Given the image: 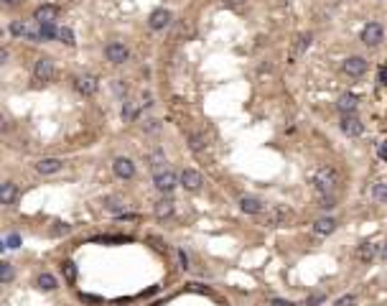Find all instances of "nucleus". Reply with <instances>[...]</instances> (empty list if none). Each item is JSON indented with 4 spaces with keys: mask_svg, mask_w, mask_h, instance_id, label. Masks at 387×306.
Wrapping results in <instances>:
<instances>
[{
    "mask_svg": "<svg viewBox=\"0 0 387 306\" xmlns=\"http://www.w3.org/2000/svg\"><path fill=\"white\" fill-rule=\"evenodd\" d=\"M156 217H158V219L173 217V202H171V199H161V202L156 204Z\"/></svg>",
    "mask_w": 387,
    "mask_h": 306,
    "instance_id": "20",
    "label": "nucleus"
},
{
    "mask_svg": "<svg viewBox=\"0 0 387 306\" xmlns=\"http://www.w3.org/2000/svg\"><path fill=\"white\" fill-rule=\"evenodd\" d=\"M33 76H36V82H51V80H54V61H51L49 56L36 59Z\"/></svg>",
    "mask_w": 387,
    "mask_h": 306,
    "instance_id": "4",
    "label": "nucleus"
},
{
    "mask_svg": "<svg viewBox=\"0 0 387 306\" xmlns=\"http://www.w3.org/2000/svg\"><path fill=\"white\" fill-rule=\"evenodd\" d=\"M61 273H64L66 283H74V281H76V265H74L71 260H64V263H61Z\"/></svg>",
    "mask_w": 387,
    "mask_h": 306,
    "instance_id": "26",
    "label": "nucleus"
},
{
    "mask_svg": "<svg viewBox=\"0 0 387 306\" xmlns=\"http://www.w3.org/2000/svg\"><path fill=\"white\" fill-rule=\"evenodd\" d=\"M148 166H150V171H153V176L156 174H161V171H166V156H163V150H150V156H148Z\"/></svg>",
    "mask_w": 387,
    "mask_h": 306,
    "instance_id": "18",
    "label": "nucleus"
},
{
    "mask_svg": "<svg viewBox=\"0 0 387 306\" xmlns=\"http://www.w3.org/2000/svg\"><path fill=\"white\" fill-rule=\"evenodd\" d=\"M36 286L41 288V291H54L56 288V278L51 273H41V276H38V281H36Z\"/></svg>",
    "mask_w": 387,
    "mask_h": 306,
    "instance_id": "23",
    "label": "nucleus"
},
{
    "mask_svg": "<svg viewBox=\"0 0 387 306\" xmlns=\"http://www.w3.org/2000/svg\"><path fill=\"white\" fill-rule=\"evenodd\" d=\"M56 16H59V8H56V6H41V8H36L33 21H36V23H54Z\"/></svg>",
    "mask_w": 387,
    "mask_h": 306,
    "instance_id": "15",
    "label": "nucleus"
},
{
    "mask_svg": "<svg viewBox=\"0 0 387 306\" xmlns=\"http://www.w3.org/2000/svg\"><path fill=\"white\" fill-rule=\"evenodd\" d=\"M112 171H115L118 179H133L135 176V164L130 159H125V156H118L112 161Z\"/></svg>",
    "mask_w": 387,
    "mask_h": 306,
    "instance_id": "10",
    "label": "nucleus"
},
{
    "mask_svg": "<svg viewBox=\"0 0 387 306\" xmlns=\"http://www.w3.org/2000/svg\"><path fill=\"white\" fill-rule=\"evenodd\" d=\"M379 82H382V85H387V69H382V71H379Z\"/></svg>",
    "mask_w": 387,
    "mask_h": 306,
    "instance_id": "43",
    "label": "nucleus"
},
{
    "mask_svg": "<svg viewBox=\"0 0 387 306\" xmlns=\"http://www.w3.org/2000/svg\"><path fill=\"white\" fill-rule=\"evenodd\" d=\"M178 260H181V268L186 271V268H188V255H186V250H178Z\"/></svg>",
    "mask_w": 387,
    "mask_h": 306,
    "instance_id": "40",
    "label": "nucleus"
},
{
    "mask_svg": "<svg viewBox=\"0 0 387 306\" xmlns=\"http://www.w3.org/2000/svg\"><path fill=\"white\" fill-rule=\"evenodd\" d=\"M188 145H191V150L199 153V150L207 148V138H204L202 133H191V135H188Z\"/></svg>",
    "mask_w": 387,
    "mask_h": 306,
    "instance_id": "25",
    "label": "nucleus"
},
{
    "mask_svg": "<svg viewBox=\"0 0 387 306\" xmlns=\"http://www.w3.org/2000/svg\"><path fill=\"white\" fill-rule=\"evenodd\" d=\"M291 217H293V214H291V209H288V207L275 204V207H270V209H267L265 222H267L270 227H283V224H288V219H291Z\"/></svg>",
    "mask_w": 387,
    "mask_h": 306,
    "instance_id": "3",
    "label": "nucleus"
},
{
    "mask_svg": "<svg viewBox=\"0 0 387 306\" xmlns=\"http://www.w3.org/2000/svg\"><path fill=\"white\" fill-rule=\"evenodd\" d=\"M382 258H387V243H384V248H382Z\"/></svg>",
    "mask_w": 387,
    "mask_h": 306,
    "instance_id": "45",
    "label": "nucleus"
},
{
    "mask_svg": "<svg viewBox=\"0 0 387 306\" xmlns=\"http://www.w3.org/2000/svg\"><path fill=\"white\" fill-rule=\"evenodd\" d=\"M135 118H138V107L133 102H125V107H123V120L125 123H133Z\"/></svg>",
    "mask_w": 387,
    "mask_h": 306,
    "instance_id": "28",
    "label": "nucleus"
},
{
    "mask_svg": "<svg viewBox=\"0 0 387 306\" xmlns=\"http://www.w3.org/2000/svg\"><path fill=\"white\" fill-rule=\"evenodd\" d=\"M336 306H357V296L354 293H346V296H341L336 301Z\"/></svg>",
    "mask_w": 387,
    "mask_h": 306,
    "instance_id": "34",
    "label": "nucleus"
},
{
    "mask_svg": "<svg viewBox=\"0 0 387 306\" xmlns=\"http://www.w3.org/2000/svg\"><path fill=\"white\" fill-rule=\"evenodd\" d=\"M181 186L186 189V191H199L202 189V184H204V179H202V174L199 171H194V169H186L183 174H181Z\"/></svg>",
    "mask_w": 387,
    "mask_h": 306,
    "instance_id": "12",
    "label": "nucleus"
},
{
    "mask_svg": "<svg viewBox=\"0 0 387 306\" xmlns=\"http://www.w3.org/2000/svg\"><path fill=\"white\" fill-rule=\"evenodd\" d=\"M105 209L112 212V214H120V217H123V214H125V202L118 199V197H110V199L105 202Z\"/></svg>",
    "mask_w": 387,
    "mask_h": 306,
    "instance_id": "22",
    "label": "nucleus"
},
{
    "mask_svg": "<svg viewBox=\"0 0 387 306\" xmlns=\"http://www.w3.org/2000/svg\"><path fill=\"white\" fill-rule=\"evenodd\" d=\"M74 87H76V92H79V95L92 97V95L100 90V82H97L94 74H76V76H74Z\"/></svg>",
    "mask_w": 387,
    "mask_h": 306,
    "instance_id": "2",
    "label": "nucleus"
},
{
    "mask_svg": "<svg viewBox=\"0 0 387 306\" xmlns=\"http://www.w3.org/2000/svg\"><path fill=\"white\" fill-rule=\"evenodd\" d=\"M153 184H156V189L161 191V194H171L173 191V186L178 184V179H176V174L173 171H161V174H156L153 176Z\"/></svg>",
    "mask_w": 387,
    "mask_h": 306,
    "instance_id": "8",
    "label": "nucleus"
},
{
    "mask_svg": "<svg viewBox=\"0 0 387 306\" xmlns=\"http://www.w3.org/2000/svg\"><path fill=\"white\" fill-rule=\"evenodd\" d=\"M377 156H379L382 161H387V140H382V143H377Z\"/></svg>",
    "mask_w": 387,
    "mask_h": 306,
    "instance_id": "38",
    "label": "nucleus"
},
{
    "mask_svg": "<svg viewBox=\"0 0 387 306\" xmlns=\"http://www.w3.org/2000/svg\"><path fill=\"white\" fill-rule=\"evenodd\" d=\"M341 133L349 135V138H359L364 133V123L357 115H341Z\"/></svg>",
    "mask_w": 387,
    "mask_h": 306,
    "instance_id": "5",
    "label": "nucleus"
},
{
    "mask_svg": "<svg viewBox=\"0 0 387 306\" xmlns=\"http://www.w3.org/2000/svg\"><path fill=\"white\" fill-rule=\"evenodd\" d=\"M382 38H384V28L379 26V23H367L364 28H362V41L367 44V46H379L382 44Z\"/></svg>",
    "mask_w": 387,
    "mask_h": 306,
    "instance_id": "6",
    "label": "nucleus"
},
{
    "mask_svg": "<svg viewBox=\"0 0 387 306\" xmlns=\"http://www.w3.org/2000/svg\"><path fill=\"white\" fill-rule=\"evenodd\" d=\"M54 224H56V227H54V235H66L69 230H71L66 222H54Z\"/></svg>",
    "mask_w": 387,
    "mask_h": 306,
    "instance_id": "36",
    "label": "nucleus"
},
{
    "mask_svg": "<svg viewBox=\"0 0 387 306\" xmlns=\"http://www.w3.org/2000/svg\"><path fill=\"white\" fill-rule=\"evenodd\" d=\"M372 194H374L377 202H387V184H374Z\"/></svg>",
    "mask_w": 387,
    "mask_h": 306,
    "instance_id": "32",
    "label": "nucleus"
},
{
    "mask_svg": "<svg viewBox=\"0 0 387 306\" xmlns=\"http://www.w3.org/2000/svg\"><path fill=\"white\" fill-rule=\"evenodd\" d=\"M344 74H349V76H364L367 74V59L364 56H349L344 61Z\"/></svg>",
    "mask_w": 387,
    "mask_h": 306,
    "instance_id": "9",
    "label": "nucleus"
},
{
    "mask_svg": "<svg viewBox=\"0 0 387 306\" xmlns=\"http://www.w3.org/2000/svg\"><path fill=\"white\" fill-rule=\"evenodd\" d=\"M18 245H21V238H18V235H16V233H13V235H8V238H6V248H13V250H16V248H18Z\"/></svg>",
    "mask_w": 387,
    "mask_h": 306,
    "instance_id": "37",
    "label": "nucleus"
},
{
    "mask_svg": "<svg viewBox=\"0 0 387 306\" xmlns=\"http://www.w3.org/2000/svg\"><path fill=\"white\" fill-rule=\"evenodd\" d=\"M13 265L11 263H3V265H0V281H3V283H11L13 281Z\"/></svg>",
    "mask_w": 387,
    "mask_h": 306,
    "instance_id": "30",
    "label": "nucleus"
},
{
    "mask_svg": "<svg viewBox=\"0 0 387 306\" xmlns=\"http://www.w3.org/2000/svg\"><path fill=\"white\" fill-rule=\"evenodd\" d=\"M240 209H242L245 214H260V212L265 209V204H262L257 197H242V199H240Z\"/></svg>",
    "mask_w": 387,
    "mask_h": 306,
    "instance_id": "19",
    "label": "nucleus"
},
{
    "mask_svg": "<svg viewBox=\"0 0 387 306\" xmlns=\"http://www.w3.org/2000/svg\"><path fill=\"white\" fill-rule=\"evenodd\" d=\"M374 255H377V245H374V243H362V245H359V250H357V258H359V260H364V263H367V260H372Z\"/></svg>",
    "mask_w": 387,
    "mask_h": 306,
    "instance_id": "21",
    "label": "nucleus"
},
{
    "mask_svg": "<svg viewBox=\"0 0 387 306\" xmlns=\"http://www.w3.org/2000/svg\"><path fill=\"white\" fill-rule=\"evenodd\" d=\"M148 130H158V120H148Z\"/></svg>",
    "mask_w": 387,
    "mask_h": 306,
    "instance_id": "42",
    "label": "nucleus"
},
{
    "mask_svg": "<svg viewBox=\"0 0 387 306\" xmlns=\"http://www.w3.org/2000/svg\"><path fill=\"white\" fill-rule=\"evenodd\" d=\"M324 301H326L324 293H314L311 298H306V306H319V303H324Z\"/></svg>",
    "mask_w": 387,
    "mask_h": 306,
    "instance_id": "35",
    "label": "nucleus"
},
{
    "mask_svg": "<svg viewBox=\"0 0 387 306\" xmlns=\"http://www.w3.org/2000/svg\"><path fill=\"white\" fill-rule=\"evenodd\" d=\"M56 38H61V41H64L66 46H74V44H76V38H74V31H71L69 26H61V28H59V36H56Z\"/></svg>",
    "mask_w": 387,
    "mask_h": 306,
    "instance_id": "27",
    "label": "nucleus"
},
{
    "mask_svg": "<svg viewBox=\"0 0 387 306\" xmlns=\"http://www.w3.org/2000/svg\"><path fill=\"white\" fill-rule=\"evenodd\" d=\"M314 184H316V191L319 194H334L341 184V176L334 166H321L314 176Z\"/></svg>",
    "mask_w": 387,
    "mask_h": 306,
    "instance_id": "1",
    "label": "nucleus"
},
{
    "mask_svg": "<svg viewBox=\"0 0 387 306\" xmlns=\"http://www.w3.org/2000/svg\"><path fill=\"white\" fill-rule=\"evenodd\" d=\"M308 46H311V36H306V33H303V36H298V38H296V46H293V59H296V56H301Z\"/></svg>",
    "mask_w": 387,
    "mask_h": 306,
    "instance_id": "24",
    "label": "nucleus"
},
{
    "mask_svg": "<svg viewBox=\"0 0 387 306\" xmlns=\"http://www.w3.org/2000/svg\"><path fill=\"white\" fill-rule=\"evenodd\" d=\"M16 199H18V186L13 181H3V186H0V202L11 207V204H16Z\"/></svg>",
    "mask_w": 387,
    "mask_h": 306,
    "instance_id": "17",
    "label": "nucleus"
},
{
    "mask_svg": "<svg viewBox=\"0 0 387 306\" xmlns=\"http://www.w3.org/2000/svg\"><path fill=\"white\" fill-rule=\"evenodd\" d=\"M168 23H171V13L166 8H156L148 16V26L153 31H163V28H168Z\"/></svg>",
    "mask_w": 387,
    "mask_h": 306,
    "instance_id": "11",
    "label": "nucleus"
},
{
    "mask_svg": "<svg viewBox=\"0 0 387 306\" xmlns=\"http://www.w3.org/2000/svg\"><path fill=\"white\" fill-rule=\"evenodd\" d=\"M334 230H336V219H334V217H329V214H324V217H319V219L314 222V233H316V235H321V238L331 235Z\"/></svg>",
    "mask_w": 387,
    "mask_h": 306,
    "instance_id": "14",
    "label": "nucleus"
},
{
    "mask_svg": "<svg viewBox=\"0 0 387 306\" xmlns=\"http://www.w3.org/2000/svg\"><path fill=\"white\" fill-rule=\"evenodd\" d=\"M105 56H107V61H112V64H125V61H128V56H130V51H128V46H125V44H120V41H112V44H107Z\"/></svg>",
    "mask_w": 387,
    "mask_h": 306,
    "instance_id": "7",
    "label": "nucleus"
},
{
    "mask_svg": "<svg viewBox=\"0 0 387 306\" xmlns=\"http://www.w3.org/2000/svg\"><path fill=\"white\" fill-rule=\"evenodd\" d=\"M38 26H41V38H46V41L54 38V36H59V28L54 23H38Z\"/></svg>",
    "mask_w": 387,
    "mask_h": 306,
    "instance_id": "29",
    "label": "nucleus"
},
{
    "mask_svg": "<svg viewBox=\"0 0 387 306\" xmlns=\"http://www.w3.org/2000/svg\"><path fill=\"white\" fill-rule=\"evenodd\" d=\"M11 33L13 36H23L26 33V21H13L11 23Z\"/></svg>",
    "mask_w": 387,
    "mask_h": 306,
    "instance_id": "33",
    "label": "nucleus"
},
{
    "mask_svg": "<svg viewBox=\"0 0 387 306\" xmlns=\"http://www.w3.org/2000/svg\"><path fill=\"white\" fill-rule=\"evenodd\" d=\"M61 169H64V161L61 159H41V161L36 164V171L44 174V176L46 174H59Z\"/></svg>",
    "mask_w": 387,
    "mask_h": 306,
    "instance_id": "16",
    "label": "nucleus"
},
{
    "mask_svg": "<svg viewBox=\"0 0 387 306\" xmlns=\"http://www.w3.org/2000/svg\"><path fill=\"white\" fill-rule=\"evenodd\" d=\"M319 207H321V209H334V207H336L334 194H319Z\"/></svg>",
    "mask_w": 387,
    "mask_h": 306,
    "instance_id": "31",
    "label": "nucleus"
},
{
    "mask_svg": "<svg viewBox=\"0 0 387 306\" xmlns=\"http://www.w3.org/2000/svg\"><path fill=\"white\" fill-rule=\"evenodd\" d=\"M270 306H296V303L285 301V298H270Z\"/></svg>",
    "mask_w": 387,
    "mask_h": 306,
    "instance_id": "39",
    "label": "nucleus"
},
{
    "mask_svg": "<svg viewBox=\"0 0 387 306\" xmlns=\"http://www.w3.org/2000/svg\"><path fill=\"white\" fill-rule=\"evenodd\" d=\"M224 3H227L229 8H240V6L245 3V0H224Z\"/></svg>",
    "mask_w": 387,
    "mask_h": 306,
    "instance_id": "41",
    "label": "nucleus"
},
{
    "mask_svg": "<svg viewBox=\"0 0 387 306\" xmlns=\"http://www.w3.org/2000/svg\"><path fill=\"white\" fill-rule=\"evenodd\" d=\"M3 3H6V6L11 8V6H18V3H21V0H3Z\"/></svg>",
    "mask_w": 387,
    "mask_h": 306,
    "instance_id": "44",
    "label": "nucleus"
},
{
    "mask_svg": "<svg viewBox=\"0 0 387 306\" xmlns=\"http://www.w3.org/2000/svg\"><path fill=\"white\" fill-rule=\"evenodd\" d=\"M357 105H359V97L357 95H341L336 107L341 115H357Z\"/></svg>",
    "mask_w": 387,
    "mask_h": 306,
    "instance_id": "13",
    "label": "nucleus"
}]
</instances>
